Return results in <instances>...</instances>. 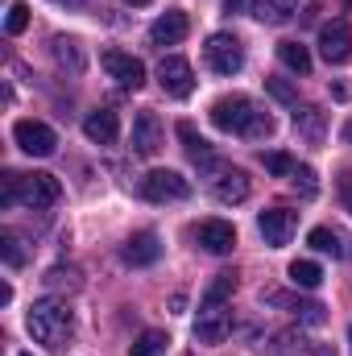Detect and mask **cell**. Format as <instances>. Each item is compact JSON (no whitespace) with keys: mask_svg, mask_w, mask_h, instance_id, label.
I'll list each match as a JSON object with an SVG mask.
<instances>
[{"mask_svg":"<svg viewBox=\"0 0 352 356\" xmlns=\"http://www.w3.org/2000/svg\"><path fill=\"white\" fill-rule=\"evenodd\" d=\"M129 4H150V0H129Z\"/></svg>","mask_w":352,"mask_h":356,"instance_id":"cell-39","label":"cell"},{"mask_svg":"<svg viewBox=\"0 0 352 356\" xmlns=\"http://www.w3.org/2000/svg\"><path fill=\"white\" fill-rule=\"evenodd\" d=\"M83 133H88V141H95V145H112L120 137V120H116L112 108H95V112H88V120H83Z\"/></svg>","mask_w":352,"mask_h":356,"instance_id":"cell-16","label":"cell"},{"mask_svg":"<svg viewBox=\"0 0 352 356\" xmlns=\"http://www.w3.org/2000/svg\"><path fill=\"white\" fill-rule=\"evenodd\" d=\"M0 257H4V266H25V249H21V241H17V232H0Z\"/></svg>","mask_w":352,"mask_h":356,"instance_id":"cell-26","label":"cell"},{"mask_svg":"<svg viewBox=\"0 0 352 356\" xmlns=\"http://www.w3.org/2000/svg\"><path fill=\"white\" fill-rule=\"evenodd\" d=\"M294 228H298V211H290V207H269V211L257 216V232L265 236V245H269V249L290 245Z\"/></svg>","mask_w":352,"mask_h":356,"instance_id":"cell-11","label":"cell"},{"mask_svg":"<svg viewBox=\"0 0 352 356\" xmlns=\"http://www.w3.org/2000/svg\"><path fill=\"white\" fill-rule=\"evenodd\" d=\"M141 195L150 203H182L191 199V178H182L178 170H150L141 178Z\"/></svg>","mask_w":352,"mask_h":356,"instance_id":"cell-5","label":"cell"},{"mask_svg":"<svg viewBox=\"0 0 352 356\" xmlns=\"http://www.w3.org/2000/svg\"><path fill=\"white\" fill-rule=\"evenodd\" d=\"M232 290H237V273H232V269H220V273L211 277V286L203 290V302H228Z\"/></svg>","mask_w":352,"mask_h":356,"instance_id":"cell-23","label":"cell"},{"mask_svg":"<svg viewBox=\"0 0 352 356\" xmlns=\"http://www.w3.org/2000/svg\"><path fill=\"white\" fill-rule=\"evenodd\" d=\"M232 332V315L228 302H199V319H195V340L199 344H224Z\"/></svg>","mask_w":352,"mask_h":356,"instance_id":"cell-7","label":"cell"},{"mask_svg":"<svg viewBox=\"0 0 352 356\" xmlns=\"http://www.w3.org/2000/svg\"><path fill=\"white\" fill-rule=\"evenodd\" d=\"M298 13V0H253V17L262 25H286Z\"/></svg>","mask_w":352,"mask_h":356,"instance_id":"cell-19","label":"cell"},{"mask_svg":"<svg viewBox=\"0 0 352 356\" xmlns=\"http://www.w3.org/2000/svg\"><path fill=\"white\" fill-rule=\"evenodd\" d=\"M211 124L220 133H237V137H249V141H265L273 133V116L262 112L249 95H220L211 104Z\"/></svg>","mask_w":352,"mask_h":356,"instance_id":"cell-1","label":"cell"},{"mask_svg":"<svg viewBox=\"0 0 352 356\" xmlns=\"http://www.w3.org/2000/svg\"><path fill=\"white\" fill-rule=\"evenodd\" d=\"M195 241H199L207 253L224 257V253L237 249V228H232L228 220H199V224H195Z\"/></svg>","mask_w":352,"mask_h":356,"instance_id":"cell-14","label":"cell"},{"mask_svg":"<svg viewBox=\"0 0 352 356\" xmlns=\"http://www.w3.org/2000/svg\"><path fill=\"white\" fill-rule=\"evenodd\" d=\"M203 58L216 75H237L245 67V46L232 38V33H211L207 46H203Z\"/></svg>","mask_w":352,"mask_h":356,"instance_id":"cell-6","label":"cell"},{"mask_svg":"<svg viewBox=\"0 0 352 356\" xmlns=\"http://www.w3.org/2000/svg\"><path fill=\"white\" fill-rule=\"evenodd\" d=\"M278 58H282L286 71H294V75H311V50H307L303 42H278Z\"/></svg>","mask_w":352,"mask_h":356,"instance_id":"cell-20","label":"cell"},{"mask_svg":"<svg viewBox=\"0 0 352 356\" xmlns=\"http://www.w3.org/2000/svg\"><path fill=\"white\" fill-rule=\"evenodd\" d=\"M294 315H303V323H323V307L319 302H298Z\"/></svg>","mask_w":352,"mask_h":356,"instance_id":"cell-33","label":"cell"},{"mask_svg":"<svg viewBox=\"0 0 352 356\" xmlns=\"http://www.w3.org/2000/svg\"><path fill=\"white\" fill-rule=\"evenodd\" d=\"M13 141H17L29 158H50L54 145H58L54 129L42 124V120H17V124H13Z\"/></svg>","mask_w":352,"mask_h":356,"instance_id":"cell-8","label":"cell"},{"mask_svg":"<svg viewBox=\"0 0 352 356\" xmlns=\"http://www.w3.org/2000/svg\"><path fill=\"white\" fill-rule=\"evenodd\" d=\"M158 83H162V91H166L170 99H186V95L195 91V71H191V63H186L182 54H166V58L158 63Z\"/></svg>","mask_w":352,"mask_h":356,"instance_id":"cell-9","label":"cell"},{"mask_svg":"<svg viewBox=\"0 0 352 356\" xmlns=\"http://www.w3.org/2000/svg\"><path fill=\"white\" fill-rule=\"evenodd\" d=\"M349 348H352V327H349Z\"/></svg>","mask_w":352,"mask_h":356,"instance_id":"cell-40","label":"cell"},{"mask_svg":"<svg viewBox=\"0 0 352 356\" xmlns=\"http://www.w3.org/2000/svg\"><path fill=\"white\" fill-rule=\"evenodd\" d=\"M269 91H273V99H282V104H294V108H298V95H294V88H286L282 79H269Z\"/></svg>","mask_w":352,"mask_h":356,"instance_id":"cell-34","label":"cell"},{"mask_svg":"<svg viewBox=\"0 0 352 356\" xmlns=\"http://www.w3.org/2000/svg\"><path fill=\"white\" fill-rule=\"evenodd\" d=\"M46 286H67V290H79V269L75 266H54L46 273Z\"/></svg>","mask_w":352,"mask_h":356,"instance_id":"cell-27","label":"cell"},{"mask_svg":"<svg viewBox=\"0 0 352 356\" xmlns=\"http://www.w3.org/2000/svg\"><path fill=\"white\" fill-rule=\"evenodd\" d=\"M303 348V336H294V332H282L278 336V356H294Z\"/></svg>","mask_w":352,"mask_h":356,"instance_id":"cell-32","label":"cell"},{"mask_svg":"<svg viewBox=\"0 0 352 356\" xmlns=\"http://www.w3.org/2000/svg\"><path fill=\"white\" fill-rule=\"evenodd\" d=\"M191 33V17L182 13V8H166L154 25H150V38H154V46H178L182 38Z\"/></svg>","mask_w":352,"mask_h":356,"instance_id":"cell-15","label":"cell"},{"mask_svg":"<svg viewBox=\"0 0 352 356\" xmlns=\"http://www.w3.org/2000/svg\"><path fill=\"white\" fill-rule=\"evenodd\" d=\"M178 137H182V149H186V158H191L195 166H211V162H216L211 145L195 133V124H191V120H182V124H178Z\"/></svg>","mask_w":352,"mask_h":356,"instance_id":"cell-18","label":"cell"},{"mask_svg":"<svg viewBox=\"0 0 352 356\" xmlns=\"http://www.w3.org/2000/svg\"><path fill=\"white\" fill-rule=\"evenodd\" d=\"M307 245H311V249H319V253H332V257H344V245H340V236H336L332 228H311V236H307Z\"/></svg>","mask_w":352,"mask_h":356,"instance_id":"cell-25","label":"cell"},{"mask_svg":"<svg viewBox=\"0 0 352 356\" xmlns=\"http://www.w3.org/2000/svg\"><path fill=\"white\" fill-rule=\"evenodd\" d=\"M25 25H29V8H25V4L17 0V4L8 8V17H4V29H8V33L17 38V33H25Z\"/></svg>","mask_w":352,"mask_h":356,"instance_id":"cell-30","label":"cell"},{"mask_svg":"<svg viewBox=\"0 0 352 356\" xmlns=\"http://www.w3.org/2000/svg\"><path fill=\"white\" fill-rule=\"evenodd\" d=\"M224 8H228V13H237V8H241V0H224Z\"/></svg>","mask_w":352,"mask_h":356,"instance_id":"cell-37","label":"cell"},{"mask_svg":"<svg viewBox=\"0 0 352 356\" xmlns=\"http://www.w3.org/2000/svg\"><path fill=\"white\" fill-rule=\"evenodd\" d=\"M162 141H166V133H162L158 112H154V108H141V112L133 116V154L154 158V154L162 149Z\"/></svg>","mask_w":352,"mask_h":356,"instance_id":"cell-12","label":"cell"},{"mask_svg":"<svg viewBox=\"0 0 352 356\" xmlns=\"http://www.w3.org/2000/svg\"><path fill=\"white\" fill-rule=\"evenodd\" d=\"M129 266H154L158 257H162V241H158V232H137V236H129V245H125V253H120Z\"/></svg>","mask_w":352,"mask_h":356,"instance_id":"cell-17","label":"cell"},{"mask_svg":"<svg viewBox=\"0 0 352 356\" xmlns=\"http://www.w3.org/2000/svg\"><path fill=\"white\" fill-rule=\"evenodd\" d=\"M166 344H170V336L158 332V327H150V332H141L133 340V356H166Z\"/></svg>","mask_w":352,"mask_h":356,"instance_id":"cell-22","label":"cell"},{"mask_svg":"<svg viewBox=\"0 0 352 356\" xmlns=\"http://www.w3.org/2000/svg\"><path fill=\"white\" fill-rule=\"evenodd\" d=\"M290 282L303 286V290H315L323 282V269L315 266V261H290Z\"/></svg>","mask_w":352,"mask_h":356,"instance_id":"cell-24","label":"cell"},{"mask_svg":"<svg viewBox=\"0 0 352 356\" xmlns=\"http://www.w3.org/2000/svg\"><path fill=\"white\" fill-rule=\"evenodd\" d=\"M340 199H344V207L352 211V175H344V182H340Z\"/></svg>","mask_w":352,"mask_h":356,"instance_id":"cell-35","label":"cell"},{"mask_svg":"<svg viewBox=\"0 0 352 356\" xmlns=\"http://www.w3.org/2000/svg\"><path fill=\"white\" fill-rule=\"evenodd\" d=\"M265 170L269 175H294V158L290 154H282V149H273V154H262Z\"/></svg>","mask_w":352,"mask_h":356,"instance_id":"cell-29","label":"cell"},{"mask_svg":"<svg viewBox=\"0 0 352 356\" xmlns=\"http://www.w3.org/2000/svg\"><path fill=\"white\" fill-rule=\"evenodd\" d=\"M99 63H104V71H108L125 91L145 88V67H141V58H133V54H125V50H104Z\"/></svg>","mask_w":352,"mask_h":356,"instance_id":"cell-10","label":"cell"},{"mask_svg":"<svg viewBox=\"0 0 352 356\" xmlns=\"http://www.w3.org/2000/svg\"><path fill=\"white\" fill-rule=\"evenodd\" d=\"M207 170V186L220 203H245L249 199V175L237 170V166H224V162H211L203 166Z\"/></svg>","mask_w":352,"mask_h":356,"instance_id":"cell-4","label":"cell"},{"mask_svg":"<svg viewBox=\"0 0 352 356\" xmlns=\"http://www.w3.org/2000/svg\"><path fill=\"white\" fill-rule=\"evenodd\" d=\"M319 54H323V63H332V67L349 63L352 58V25L349 21H332V25L319 29Z\"/></svg>","mask_w":352,"mask_h":356,"instance_id":"cell-13","label":"cell"},{"mask_svg":"<svg viewBox=\"0 0 352 356\" xmlns=\"http://www.w3.org/2000/svg\"><path fill=\"white\" fill-rule=\"evenodd\" d=\"M25 327H29V336L38 344L63 353L71 344V336H75V311H71L67 298H38L29 307V315H25Z\"/></svg>","mask_w":352,"mask_h":356,"instance_id":"cell-2","label":"cell"},{"mask_svg":"<svg viewBox=\"0 0 352 356\" xmlns=\"http://www.w3.org/2000/svg\"><path fill=\"white\" fill-rule=\"evenodd\" d=\"M17 356H29V353H17Z\"/></svg>","mask_w":352,"mask_h":356,"instance_id":"cell-41","label":"cell"},{"mask_svg":"<svg viewBox=\"0 0 352 356\" xmlns=\"http://www.w3.org/2000/svg\"><path fill=\"white\" fill-rule=\"evenodd\" d=\"M63 199V186L54 175H8L0 178V203L4 207H29V211H46Z\"/></svg>","mask_w":352,"mask_h":356,"instance_id":"cell-3","label":"cell"},{"mask_svg":"<svg viewBox=\"0 0 352 356\" xmlns=\"http://www.w3.org/2000/svg\"><path fill=\"white\" fill-rule=\"evenodd\" d=\"M294 129L307 141H323V112L319 108H294Z\"/></svg>","mask_w":352,"mask_h":356,"instance_id":"cell-21","label":"cell"},{"mask_svg":"<svg viewBox=\"0 0 352 356\" xmlns=\"http://www.w3.org/2000/svg\"><path fill=\"white\" fill-rule=\"evenodd\" d=\"M344 141H349V145H352V120H349V124H344Z\"/></svg>","mask_w":352,"mask_h":356,"instance_id":"cell-38","label":"cell"},{"mask_svg":"<svg viewBox=\"0 0 352 356\" xmlns=\"http://www.w3.org/2000/svg\"><path fill=\"white\" fill-rule=\"evenodd\" d=\"M311 356H336V353H332V348H323V344H315V348H311Z\"/></svg>","mask_w":352,"mask_h":356,"instance_id":"cell-36","label":"cell"},{"mask_svg":"<svg viewBox=\"0 0 352 356\" xmlns=\"http://www.w3.org/2000/svg\"><path fill=\"white\" fill-rule=\"evenodd\" d=\"M290 182H294V191H298L303 199H311V195H315V170H311V166H294Z\"/></svg>","mask_w":352,"mask_h":356,"instance_id":"cell-31","label":"cell"},{"mask_svg":"<svg viewBox=\"0 0 352 356\" xmlns=\"http://www.w3.org/2000/svg\"><path fill=\"white\" fill-rule=\"evenodd\" d=\"M54 54H58V63H67V58H71V67H75V71L83 67V58H79V42H75V38H54Z\"/></svg>","mask_w":352,"mask_h":356,"instance_id":"cell-28","label":"cell"}]
</instances>
